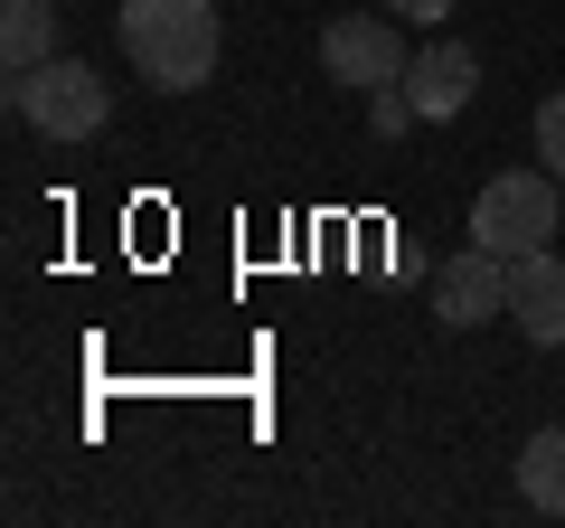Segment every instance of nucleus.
<instances>
[{"label":"nucleus","instance_id":"nucleus-9","mask_svg":"<svg viewBox=\"0 0 565 528\" xmlns=\"http://www.w3.org/2000/svg\"><path fill=\"white\" fill-rule=\"evenodd\" d=\"M0 57L10 66L57 57V0H0Z\"/></svg>","mask_w":565,"mask_h":528},{"label":"nucleus","instance_id":"nucleus-2","mask_svg":"<svg viewBox=\"0 0 565 528\" xmlns=\"http://www.w3.org/2000/svg\"><path fill=\"white\" fill-rule=\"evenodd\" d=\"M10 104H20V123H39L47 142H95L104 114H114V95H104V76H95L85 57L10 66Z\"/></svg>","mask_w":565,"mask_h":528},{"label":"nucleus","instance_id":"nucleus-11","mask_svg":"<svg viewBox=\"0 0 565 528\" xmlns=\"http://www.w3.org/2000/svg\"><path fill=\"white\" fill-rule=\"evenodd\" d=\"M367 123H377V142H396L405 123H415V104H405V85H377V95H367Z\"/></svg>","mask_w":565,"mask_h":528},{"label":"nucleus","instance_id":"nucleus-3","mask_svg":"<svg viewBox=\"0 0 565 528\" xmlns=\"http://www.w3.org/2000/svg\"><path fill=\"white\" fill-rule=\"evenodd\" d=\"M471 245L490 255H537L556 245V170H509L471 199Z\"/></svg>","mask_w":565,"mask_h":528},{"label":"nucleus","instance_id":"nucleus-4","mask_svg":"<svg viewBox=\"0 0 565 528\" xmlns=\"http://www.w3.org/2000/svg\"><path fill=\"white\" fill-rule=\"evenodd\" d=\"M321 66L340 85H359V95H377V85H405V66H415V57H405V39L386 20H330L321 29Z\"/></svg>","mask_w":565,"mask_h":528},{"label":"nucleus","instance_id":"nucleus-5","mask_svg":"<svg viewBox=\"0 0 565 528\" xmlns=\"http://www.w3.org/2000/svg\"><path fill=\"white\" fill-rule=\"evenodd\" d=\"M490 311H509V255L462 245L452 264H434V321L471 330V321H490Z\"/></svg>","mask_w":565,"mask_h":528},{"label":"nucleus","instance_id":"nucleus-12","mask_svg":"<svg viewBox=\"0 0 565 528\" xmlns=\"http://www.w3.org/2000/svg\"><path fill=\"white\" fill-rule=\"evenodd\" d=\"M386 10H396V20H424V29H444V20H452V0H386Z\"/></svg>","mask_w":565,"mask_h":528},{"label":"nucleus","instance_id":"nucleus-6","mask_svg":"<svg viewBox=\"0 0 565 528\" xmlns=\"http://www.w3.org/2000/svg\"><path fill=\"white\" fill-rule=\"evenodd\" d=\"M471 95H481V57H471L462 39L415 47V66H405V104H415V123H452Z\"/></svg>","mask_w":565,"mask_h":528},{"label":"nucleus","instance_id":"nucleus-1","mask_svg":"<svg viewBox=\"0 0 565 528\" xmlns=\"http://www.w3.org/2000/svg\"><path fill=\"white\" fill-rule=\"evenodd\" d=\"M122 47H132L141 85H161V95H189V85L217 76V0H122Z\"/></svg>","mask_w":565,"mask_h":528},{"label":"nucleus","instance_id":"nucleus-8","mask_svg":"<svg viewBox=\"0 0 565 528\" xmlns=\"http://www.w3.org/2000/svg\"><path fill=\"white\" fill-rule=\"evenodd\" d=\"M519 500L546 509V519H565V425H546V434L519 444Z\"/></svg>","mask_w":565,"mask_h":528},{"label":"nucleus","instance_id":"nucleus-10","mask_svg":"<svg viewBox=\"0 0 565 528\" xmlns=\"http://www.w3.org/2000/svg\"><path fill=\"white\" fill-rule=\"evenodd\" d=\"M537 151H546V170H556V189H565V95L537 104Z\"/></svg>","mask_w":565,"mask_h":528},{"label":"nucleus","instance_id":"nucleus-7","mask_svg":"<svg viewBox=\"0 0 565 528\" xmlns=\"http://www.w3.org/2000/svg\"><path fill=\"white\" fill-rule=\"evenodd\" d=\"M509 321H519L537 349H565V264H556V245L509 255Z\"/></svg>","mask_w":565,"mask_h":528}]
</instances>
